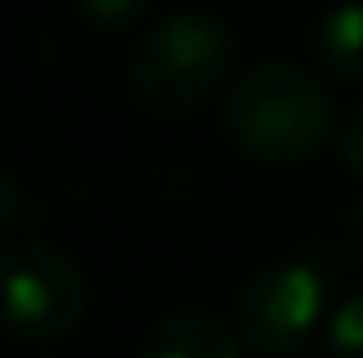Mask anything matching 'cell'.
Masks as SVG:
<instances>
[{
    "label": "cell",
    "instance_id": "8992f818",
    "mask_svg": "<svg viewBox=\"0 0 363 358\" xmlns=\"http://www.w3.org/2000/svg\"><path fill=\"white\" fill-rule=\"evenodd\" d=\"M318 64L336 83H363V0L327 9L318 23Z\"/></svg>",
    "mask_w": 363,
    "mask_h": 358
},
{
    "label": "cell",
    "instance_id": "9c48e42d",
    "mask_svg": "<svg viewBox=\"0 0 363 358\" xmlns=\"http://www.w3.org/2000/svg\"><path fill=\"white\" fill-rule=\"evenodd\" d=\"M37 221V207L28 202V193L18 188L14 175H0V230L5 234H18L23 225Z\"/></svg>",
    "mask_w": 363,
    "mask_h": 358
},
{
    "label": "cell",
    "instance_id": "ba28073f",
    "mask_svg": "<svg viewBox=\"0 0 363 358\" xmlns=\"http://www.w3.org/2000/svg\"><path fill=\"white\" fill-rule=\"evenodd\" d=\"M152 0H79L83 18L97 28H129L143 18V9H147Z\"/></svg>",
    "mask_w": 363,
    "mask_h": 358
},
{
    "label": "cell",
    "instance_id": "30bf717a",
    "mask_svg": "<svg viewBox=\"0 0 363 358\" xmlns=\"http://www.w3.org/2000/svg\"><path fill=\"white\" fill-rule=\"evenodd\" d=\"M336 152H340V166H345L350 175L363 179V101L345 115V125H340L336 134Z\"/></svg>",
    "mask_w": 363,
    "mask_h": 358
},
{
    "label": "cell",
    "instance_id": "52a82bcc",
    "mask_svg": "<svg viewBox=\"0 0 363 358\" xmlns=\"http://www.w3.org/2000/svg\"><path fill=\"white\" fill-rule=\"evenodd\" d=\"M322 350L331 358H363V294L345 299V304L331 313L327 335H322Z\"/></svg>",
    "mask_w": 363,
    "mask_h": 358
},
{
    "label": "cell",
    "instance_id": "8fae6325",
    "mask_svg": "<svg viewBox=\"0 0 363 358\" xmlns=\"http://www.w3.org/2000/svg\"><path fill=\"white\" fill-rule=\"evenodd\" d=\"M354 239H359V248H363V197L354 202Z\"/></svg>",
    "mask_w": 363,
    "mask_h": 358
},
{
    "label": "cell",
    "instance_id": "7a4b0ae2",
    "mask_svg": "<svg viewBox=\"0 0 363 358\" xmlns=\"http://www.w3.org/2000/svg\"><path fill=\"white\" fill-rule=\"evenodd\" d=\"M235 37L216 14L184 9L147 28L129 55V92L152 115H194L221 92Z\"/></svg>",
    "mask_w": 363,
    "mask_h": 358
},
{
    "label": "cell",
    "instance_id": "6da1fadb",
    "mask_svg": "<svg viewBox=\"0 0 363 358\" xmlns=\"http://www.w3.org/2000/svg\"><path fill=\"white\" fill-rule=\"evenodd\" d=\"M336 110L313 74L294 64H253L225 92V134L262 166H299L331 143Z\"/></svg>",
    "mask_w": 363,
    "mask_h": 358
},
{
    "label": "cell",
    "instance_id": "3957f363",
    "mask_svg": "<svg viewBox=\"0 0 363 358\" xmlns=\"http://www.w3.org/2000/svg\"><path fill=\"white\" fill-rule=\"evenodd\" d=\"M5 326L23 345H55L88 313V276L65 248L42 239H14L0 258Z\"/></svg>",
    "mask_w": 363,
    "mask_h": 358
},
{
    "label": "cell",
    "instance_id": "5b68a950",
    "mask_svg": "<svg viewBox=\"0 0 363 358\" xmlns=\"http://www.w3.org/2000/svg\"><path fill=\"white\" fill-rule=\"evenodd\" d=\"M244 335L207 308H175L143 335L138 358H244Z\"/></svg>",
    "mask_w": 363,
    "mask_h": 358
},
{
    "label": "cell",
    "instance_id": "7c38bea8",
    "mask_svg": "<svg viewBox=\"0 0 363 358\" xmlns=\"http://www.w3.org/2000/svg\"><path fill=\"white\" fill-rule=\"evenodd\" d=\"M294 358H331L327 350H322V354H294Z\"/></svg>",
    "mask_w": 363,
    "mask_h": 358
},
{
    "label": "cell",
    "instance_id": "277c9868",
    "mask_svg": "<svg viewBox=\"0 0 363 358\" xmlns=\"http://www.w3.org/2000/svg\"><path fill=\"white\" fill-rule=\"evenodd\" d=\"M327 313V276L313 262H276L244 280L235 299V331L262 358L299 354Z\"/></svg>",
    "mask_w": 363,
    "mask_h": 358
}]
</instances>
